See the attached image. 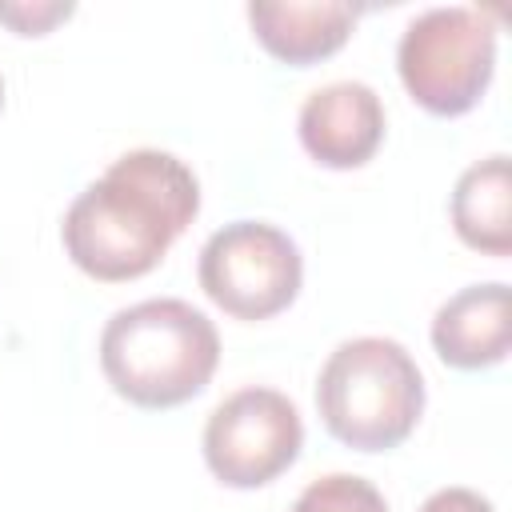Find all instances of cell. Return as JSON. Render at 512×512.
<instances>
[{"instance_id":"12","label":"cell","mask_w":512,"mask_h":512,"mask_svg":"<svg viewBox=\"0 0 512 512\" xmlns=\"http://www.w3.org/2000/svg\"><path fill=\"white\" fill-rule=\"evenodd\" d=\"M68 16L72 4H0V24H8L16 36H44Z\"/></svg>"},{"instance_id":"7","label":"cell","mask_w":512,"mask_h":512,"mask_svg":"<svg viewBox=\"0 0 512 512\" xmlns=\"http://www.w3.org/2000/svg\"><path fill=\"white\" fill-rule=\"evenodd\" d=\"M300 144L304 152L336 172L360 168L384 144V104L360 80H336L316 88L300 108Z\"/></svg>"},{"instance_id":"14","label":"cell","mask_w":512,"mask_h":512,"mask_svg":"<svg viewBox=\"0 0 512 512\" xmlns=\"http://www.w3.org/2000/svg\"><path fill=\"white\" fill-rule=\"evenodd\" d=\"M0 112H4V76H0Z\"/></svg>"},{"instance_id":"10","label":"cell","mask_w":512,"mask_h":512,"mask_svg":"<svg viewBox=\"0 0 512 512\" xmlns=\"http://www.w3.org/2000/svg\"><path fill=\"white\" fill-rule=\"evenodd\" d=\"M452 228L468 248H476L484 256H508L512 252V180H508V156L504 152L472 164L456 180Z\"/></svg>"},{"instance_id":"8","label":"cell","mask_w":512,"mask_h":512,"mask_svg":"<svg viewBox=\"0 0 512 512\" xmlns=\"http://www.w3.org/2000/svg\"><path fill=\"white\" fill-rule=\"evenodd\" d=\"M508 284H472L444 300L432 316V348L448 368L480 372L508 356L512 320H508Z\"/></svg>"},{"instance_id":"4","label":"cell","mask_w":512,"mask_h":512,"mask_svg":"<svg viewBox=\"0 0 512 512\" xmlns=\"http://www.w3.org/2000/svg\"><path fill=\"white\" fill-rule=\"evenodd\" d=\"M396 72L424 112L464 116L492 84L496 24L480 8H428L404 28Z\"/></svg>"},{"instance_id":"9","label":"cell","mask_w":512,"mask_h":512,"mask_svg":"<svg viewBox=\"0 0 512 512\" xmlns=\"http://www.w3.org/2000/svg\"><path fill=\"white\" fill-rule=\"evenodd\" d=\"M352 4H248V24L268 56L292 68H308L340 52L356 28Z\"/></svg>"},{"instance_id":"13","label":"cell","mask_w":512,"mask_h":512,"mask_svg":"<svg viewBox=\"0 0 512 512\" xmlns=\"http://www.w3.org/2000/svg\"><path fill=\"white\" fill-rule=\"evenodd\" d=\"M420 512H496V508L472 488H440L420 504Z\"/></svg>"},{"instance_id":"11","label":"cell","mask_w":512,"mask_h":512,"mask_svg":"<svg viewBox=\"0 0 512 512\" xmlns=\"http://www.w3.org/2000/svg\"><path fill=\"white\" fill-rule=\"evenodd\" d=\"M292 512H388V504H384V496L376 492L372 480L348 476V472H332V476L312 480L296 496Z\"/></svg>"},{"instance_id":"6","label":"cell","mask_w":512,"mask_h":512,"mask_svg":"<svg viewBox=\"0 0 512 512\" xmlns=\"http://www.w3.org/2000/svg\"><path fill=\"white\" fill-rule=\"evenodd\" d=\"M304 424L276 388H240L204 424V464L228 488H264L296 464Z\"/></svg>"},{"instance_id":"5","label":"cell","mask_w":512,"mask_h":512,"mask_svg":"<svg viewBox=\"0 0 512 512\" xmlns=\"http://www.w3.org/2000/svg\"><path fill=\"white\" fill-rule=\"evenodd\" d=\"M196 276L204 296L232 320H272L296 300L304 260L276 224L232 220L204 240Z\"/></svg>"},{"instance_id":"2","label":"cell","mask_w":512,"mask_h":512,"mask_svg":"<svg viewBox=\"0 0 512 512\" xmlns=\"http://www.w3.org/2000/svg\"><path fill=\"white\" fill-rule=\"evenodd\" d=\"M220 364L216 324L188 300H140L100 332V368L112 392L136 408L164 412L200 396Z\"/></svg>"},{"instance_id":"3","label":"cell","mask_w":512,"mask_h":512,"mask_svg":"<svg viewBox=\"0 0 512 512\" xmlns=\"http://www.w3.org/2000/svg\"><path fill=\"white\" fill-rule=\"evenodd\" d=\"M324 428L356 452L404 444L424 412V376L404 344L388 336L344 340L316 380Z\"/></svg>"},{"instance_id":"1","label":"cell","mask_w":512,"mask_h":512,"mask_svg":"<svg viewBox=\"0 0 512 512\" xmlns=\"http://www.w3.org/2000/svg\"><path fill=\"white\" fill-rule=\"evenodd\" d=\"M200 212L192 168L160 148H136L108 164L72 208L60 236L68 260L104 284L148 276Z\"/></svg>"}]
</instances>
